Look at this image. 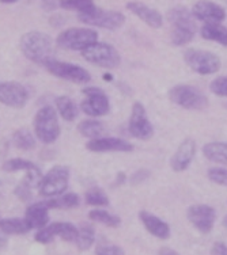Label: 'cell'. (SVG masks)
Instances as JSON below:
<instances>
[{
	"label": "cell",
	"instance_id": "cell-3",
	"mask_svg": "<svg viewBox=\"0 0 227 255\" xmlns=\"http://www.w3.org/2000/svg\"><path fill=\"white\" fill-rule=\"evenodd\" d=\"M78 18L84 25L95 26V27H102V29L108 30L120 29L125 22V16L120 11L102 10L97 5H94L84 12H79Z\"/></svg>",
	"mask_w": 227,
	"mask_h": 255
},
{
	"label": "cell",
	"instance_id": "cell-15",
	"mask_svg": "<svg viewBox=\"0 0 227 255\" xmlns=\"http://www.w3.org/2000/svg\"><path fill=\"white\" fill-rule=\"evenodd\" d=\"M86 148L91 152H131L134 145L127 140L119 137L91 138Z\"/></svg>",
	"mask_w": 227,
	"mask_h": 255
},
{
	"label": "cell",
	"instance_id": "cell-34",
	"mask_svg": "<svg viewBox=\"0 0 227 255\" xmlns=\"http://www.w3.org/2000/svg\"><path fill=\"white\" fill-rule=\"evenodd\" d=\"M57 236L65 242H75L78 238V228L71 223H57Z\"/></svg>",
	"mask_w": 227,
	"mask_h": 255
},
{
	"label": "cell",
	"instance_id": "cell-31",
	"mask_svg": "<svg viewBox=\"0 0 227 255\" xmlns=\"http://www.w3.org/2000/svg\"><path fill=\"white\" fill-rule=\"evenodd\" d=\"M94 0H59V7L69 11H78L84 12L94 7Z\"/></svg>",
	"mask_w": 227,
	"mask_h": 255
},
{
	"label": "cell",
	"instance_id": "cell-33",
	"mask_svg": "<svg viewBox=\"0 0 227 255\" xmlns=\"http://www.w3.org/2000/svg\"><path fill=\"white\" fill-rule=\"evenodd\" d=\"M56 236H57V223H53V224L45 226L44 228L38 230V232L35 234V241L42 245H48Z\"/></svg>",
	"mask_w": 227,
	"mask_h": 255
},
{
	"label": "cell",
	"instance_id": "cell-18",
	"mask_svg": "<svg viewBox=\"0 0 227 255\" xmlns=\"http://www.w3.org/2000/svg\"><path fill=\"white\" fill-rule=\"evenodd\" d=\"M127 8L153 29H159L162 26V15L159 14L157 10H154L151 7L142 3V1H129L127 4Z\"/></svg>",
	"mask_w": 227,
	"mask_h": 255
},
{
	"label": "cell",
	"instance_id": "cell-11",
	"mask_svg": "<svg viewBox=\"0 0 227 255\" xmlns=\"http://www.w3.org/2000/svg\"><path fill=\"white\" fill-rule=\"evenodd\" d=\"M129 133L136 138L140 140H148L153 137L154 128L153 124L150 123V120L146 113V109L140 102H135L131 112L128 124Z\"/></svg>",
	"mask_w": 227,
	"mask_h": 255
},
{
	"label": "cell",
	"instance_id": "cell-30",
	"mask_svg": "<svg viewBox=\"0 0 227 255\" xmlns=\"http://www.w3.org/2000/svg\"><path fill=\"white\" fill-rule=\"evenodd\" d=\"M84 200L89 205L93 206H106L109 205V197L105 194V191L99 187H94L86 191Z\"/></svg>",
	"mask_w": 227,
	"mask_h": 255
},
{
	"label": "cell",
	"instance_id": "cell-20",
	"mask_svg": "<svg viewBox=\"0 0 227 255\" xmlns=\"http://www.w3.org/2000/svg\"><path fill=\"white\" fill-rule=\"evenodd\" d=\"M168 19L172 23L173 29H187L196 31V22L192 11H189L187 7L177 5L172 10H169Z\"/></svg>",
	"mask_w": 227,
	"mask_h": 255
},
{
	"label": "cell",
	"instance_id": "cell-10",
	"mask_svg": "<svg viewBox=\"0 0 227 255\" xmlns=\"http://www.w3.org/2000/svg\"><path fill=\"white\" fill-rule=\"evenodd\" d=\"M83 94L86 95V99L80 103V109L83 110V113L91 117H101L109 113L110 102L104 90L95 86H89L83 89Z\"/></svg>",
	"mask_w": 227,
	"mask_h": 255
},
{
	"label": "cell",
	"instance_id": "cell-29",
	"mask_svg": "<svg viewBox=\"0 0 227 255\" xmlns=\"http://www.w3.org/2000/svg\"><path fill=\"white\" fill-rule=\"evenodd\" d=\"M89 217L90 220L97 221V223L112 227V228H116V227H119L121 224V219L119 216L112 215V213H109L108 211H104V209H93V211H90Z\"/></svg>",
	"mask_w": 227,
	"mask_h": 255
},
{
	"label": "cell",
	"instance_id": "cell-45",
	"mask_svg": "<svg viewBox=\"0 0 227 255\" xmlns=\"http://www.w3.org/2000/svg\"><path fill=\"white\" fill-rule=\"evenodd\" d=\"M1 3H7V4H11V3H15V1H18V0H0Z\"/></svg>",
	"mask_w": 227,
	"mask_h": 255
},
{
	"label": "cell",
	"instance_id": "cell-49",
	"mask_svg": "<svg viewBox=\"0 0 227 255\" xmlns=\"http://www.w3.org/2000/svg\"><path fill=\"white\" fill-rule=\"evenodd\" d=\"M0 220H1V219H0Z\"/></svg>",
	"mask_w": 227,
	"mask_h": 255
},
{
	"label": "cell",
	"instance_id": "cell-5",
	"mask_svg": "<svg viewBox=\"0 0 227 255\" xmlns=\"http://www.w3.org/2000/svg\"><path fill=\"white\" fill-rule=\"evenodd\" d=\"M169 98L177 106L187 110H202L207 108L208 99L196 87L189 84H177L169 90Z\"/></svg>",
	"mask_w": 227,
	"mask_h": 255
},
{
	"label": "cell",
	"instance_id": "cell-22",
	"mask_svg": "<svg viewBox=\"0 0 227 255\" xmlns=\"http://www.w3.org/2000/svg\"><path fill=\"white\" fill-rule=\"evenodd\" d=\"M202 37L208 41L227 46V27L221 23H206L202 27Z\"/></svg>",
	"mask_w": 227,
	"mask_h": 255
},
{
	"label": "cell",
	"instance_id": "cell-19",
	"mask_svg": "<svg viewBox=\"0 0 227 255\" xmlns=\"http://www.w3.org/2000/svg\"><path fill=\"white\" fill-rule=\"evenodd\" d=\"M49 208L46 206L45 201L35 202L26 209L25 220L30 230H41L44 228L49 221Z\"/></svg>",
	"mask_w": 227,
	"mask_h": 255
},
{
	"label": "cell",
	"instance_id": "cell-13",
	"mask_svg": "<svg viewBox=\"0 0 227 255\" xmlns=\"http://www.w3.org/2000/svg\"><path fill=\"white\" fill-rule=\"evenodd\" d=\"M29 99V91L18 82H0V103L8 108L20 109Z\"/></svg>",
	"mask_w": 227,
	"mask_h": 255
},
{
	"label": "cell",
	"instance_id": "cell-43",
	"mask_svg": "<svg viewBox=\"0 0 227 255\" xmlns=\"http://www.w3.org/2000/svg\"><path fill=\"white\" fill-rule=\"evenodd\" d=\"M7 245H8V239H7V236H5V234H0V253L4 250L5 247H7Z\"/></svg>",
	"mask_w": 227,
	"mask_h": 255
},
{
	"label": "cell",
	"instance_id": "cell-46",
	"mask_svg": "<svg viewBox=\"0 0 227 255\" xmlns=\"http://www.w3.org/2000/svg\"><path fill=\"white\" fill-rule=\"evenodd\" d=\"M104 79H105V80H112V79H113V78H112V75L105 74V75H104Z\"/></svg>",
	"mask_w": 227,
	"mask_h": 255
},
{
	"label": "cell",
	"instance_id": "cell-28",
	"mask_svg": "<svg viewBox=\"0 0 227 255\" xmlns=\"http://www.w3.org/2000/svg\"><path fill=\"white\" fill-rule=\"evenodd\" d=\"M12 142L16 148L23 149V151H29V149H33L35 147V137L29 129L22 128V129H18L14 132Z\"/></svg>",
	"mask_w": 227,
	"mask_h": 255
},
{
	"label": "cell",
	"instance_id": "cell-25",
	"mask_svg": "<svg viewBox=\"0 0 227 255\" xmlns=\"http://www.w3.org/2000/svg\"><path fill=\"white\" fill-rule=\"evenodd\" d=\"M0 231L5 235H23L29 232L30 227L25 219H1Z\"/></svg>",
	"mask_w": 227,
	"mask_h": 255
},
{
	"label": "cell",
	"instance_id": "cell-44",
	"mask_svg": "<svg viewBox=\"0 0 227 255\" xmlns=\"http://www.w3.org/2000/svg\"><path fill=\"white\" fill-rule=\"evenodd\" d=\"M125 181H127L125 174H124V172H120L119 175H117V179H116V185H123Z\"/></svg>",
	"mask_w": 227,
	"mask_h": 255
},
{
	"label": "cell",
	"instance_id": "cell-42",
	"mask_svg": "<svg viewBox=\"0 0 227 255\" xmlns=\"http://www.w3.org/2000/svg\"><path fill=\"white\" fill-rule=\"evenodd\" d=\"M158 255H180L176 250L173 249H170V247H162V249H159Z\"/></svg>",
	"mask_w": 227,
	"mask_h": 255
},
{
	"label": "cell",
	"instance_id": "cell-2",
	"mask_svg": "<svg viewBox=\"0 0 227 255\" xmlns=\"http://www.w3.org/2000/svg\"><path fill=\"white\" fill-rule=\"evenodd\" d=\"M34 132L37 138L44 144H52L59 138V118L52 106H44L37 112L34 117Z\"/></svg>",
	"mask_w": 227,
	"mask_h": 255
},
{
	"label": "cell",
	"instance_id": "cell-21",
	"mask_svg": "<svg viewBox=\"0 0 227 255\" xmlns=\"http://www.w3.org/2000/svg\"><path fill=\"white\" fill-rule=\"evenodd\" d=\"M203 153L211 162L227 166V142L213 141L203 147Z\"/></svg>",
	"mask_w": 227,
	"mask_h": 255
},
{
	"label": "cell",
	"instance_id": "cell-8",
	"mask_svg": "<svg viewBox=\"0 0 227 255\" xmlns=\"http://www.w3.org/2000/svg\"><path fill=\"white\" fill-rule=\"evenodd\" d=\"M187 64L199 75L217 74L221 69V59L217 54L202 49H188L184 54Z\"/></svg>",
	"mask_w": 227,
	"mask_h": 255
},
{
	"label": "cell",
	"instance_id": "cell-24",
	"mask_svg": "<svg viewBox=\"0 0 227 255\" xmlns=\"http://www.w3.org/2000/svg\"><path fill=\"white\" fill-rule=\"evenodd\" d=\"M54 103H56L59 114L65 121L71 123V121H75V118L78 117V113H79L78 106L69 97H57Z\"/></svg>",
	"mask_w": 227,
	"mask_h": 255
},
{
	"label": "cell",
	"instance_id": "cell-39",
	"mask_svg": "<svg viewBox=\"0 0 227 255\" xmlns=\"http://www.w3.org/2000/svg\"><path fill=\"white\" fill-rule=\"evenodd\" d=\"M15 196L18 197L19 200H22V201H29L30 198H31V187L22 181L18 186L15 187Z\"/></svg>",
	"mask_w": 227,
	"mask_h": 255
},
{
	"label": "cell",
	"instance_id": "cell-9",
	"mask_svg": "<svg viewBox=\"0 0 227 255\" xmlns=\"http://www.w3.org/2000/svg\"><path fill=\"white\" fill-rule=\"evenodd\" d=\"M44 67L49 74L53 76H57L60 79L64 80H69L74 83H89L91 80V76L84 68H82L80 65H75L71 63H63L59 60L49 59L48 61H45Z\"/></svg>",
	"mask_w": 227,
	"mask_h": 255
},
{
	"label": "cell",
	"instance_id": "cell-27",
	"mask_svg": "<svg viewBox=\"0 0 227 255\" xmlns=\"http://www.w3.org/2000/svg\"><path fill=\"white\" fill-rule=\"evenodd\" d=\"M78 130L82 136L91 140V138L101 137L105 132V127L98 120H84L78 125Z\"/></svg>",
	"mask_w": 227,
	"mask_h": 255
},
{
	"label": "cell",
	"instance_id": "cell-6",
	"mask_svg": "<svg viewBox=\"0 0 227 255\" xmlns=\"http://www.w3.org/2000/svg\"><path fill=\"white\" fill-rule=\"evenodd\" d=\"M82 56L86 61L106 69L116 68L121 63V57L114 46L106 42H98V41L82 50Z\"/></svg>",
	"mask_w": 227,
	"mask_h": 255
},
{
	"label": "cell",
	"instance_id": "cell-41",
	"mask_svg": "<svg viewBox=\"0 0 227 255\" xmlns=\"http://www.w3.org/2000/svg\"><path fill=\"white\" fill-rule=\"evenodd\" d=\"M213 255H227V246L223 243H215L213 247Z\"/></svg>",
	"mask_w": 227,
	"mask_h": 255
},
{
	"label": "cell",
	"instance_id": "cell-26",
	"mask_svg": "<svg viewBox=\"0 0 227 255\" xmlns=\"http://www.w3.org/2000/svg\"><path fill=\"white\" fill-rule=\"evenodd\" d=\"M95 242V230L91 224H86L83 223L82 226L78 228V238H76V246L80 251L90 250V247L94 245Z\"/></svg>",
	"mask_w": 227,
	"mask_h": 255
},
{
	"label": "cell",
	"instance_id": "cell-32",
	"mask_svg": "<svg viewBox=\"0 0 227 255\" xmlns=\"http://www.w3.org/2000/svg\"><path fill=\"white\" fill-rule=\"evenodd\" d=\"M34 163L20 159V157H14V159H8L3 163V171L5 172H16V171H27L30 167L33 166Z\"/></svg>",
	"mask_w": 227,
	"mask_h": 255
},
{
	"label": "cell",
	"instance_id": "cell-23",
	"mask_svg": "<svg viewBox=\"0 0 227 255\" xmlns=\"http://www.w3.org/2000/svg\"><path fill=\"white\" fill-rule=\"evenodd\" d=\"M45 204L49 209H72L79 206L80 198L75 193H63L60 196L53 197L52 200H46Z\"/></svg>",
	"mask_w": 227,
	"mask_h": 255
},
{
	"label": "cell",
	"instance_id": "cell-38",
	"mask_svg": "<svg viewBox=\"0 0 227 255\" xmlns=\"http://www.w3.org/2000/svg\"><path fill=\"white\" fill-rule=\"evenodd\" d=\"M95 255H125V253L120 246L104 243V245L97 246Z\"/></svg>",
	"mask_w": 227,
	"mask_h": 255
},
{
	"label": "cell",
	"instance_id": "cell-14",
	"mask_svg": "<svg viewBox=\"0 0 227 255\" xmlns=\"http://www.w3.org/2000/svg\"><path fill=\"white\" fill-rule=\"evenodd\" d=\"M193 16L206 23H221L226 19V11L222 5L211 0H200L192 8Z\"/></svg>",
	"mask_w": 227,
	"mask_h": 255
},
{
	"label": "cell",
	"instance_id": "cell-16",
	"mask_svg": "<svg viewBox=\"0 0 227 255\" xmlns=\"http://www.w3.org/2000/svg\"><path fill=\"white\" fill-rule=\"evenodd\" d=\"M196 155V142L191 137L185 138L180 147L177 148V151L172 156L170 160V167L173 168L176 172L185 171L188 167L191 166L193 157Z\"/></svg>",
	"mask_w": 227,
	"mask_h": 255
},
{
	"label": "cell",
	"instance_id": "cell-36",
	"mask_svg": "<svg viewBox=\"0 0 227 255\" xmlns=\"http://www.w3.org/2000/svg\"><path fill=\"white\" fill-rule=\"evenodd\" d=\"M208 179L221 186H227V168L222 167H213L207 172Z\"/></svg>",
	"mask_w": 227,
	"mask_h": 255
},
{
	"label": "cell",
	"instance_id": "cell-7",
	"mask_svg": "<svg viewBox=\"0 0 227 255\" xmlns=\"http://www.w3.org/2000/svg\"><path fill=\"white\" fill-rule=\"evenodd\" d=\"M69 168L67 166H53L42 178L40 194L44 197H56L63 194L68 189Z\"/></svg>",
	"mask_w": 227,
	"mask_h": 255
},
{
	"label": "cell",
	"instance_id": "cell-12",
	"mask_svg": "<svg viewBox=\"0 0 227 255\" xmlns=\"http://www.w3.org/2000/svg\"><path fill=\"white\" fill-rule=\"evenodd\" d=\"M188 220L199 232L202 234H210L214 228L215 220H217V212L213 206L198 204L192 205L187 212Z\"/></svg>",
	"mask_w": 227,
	"mask_h": 255
},
{
	"label": "cell",
	"instance_id": "cell-47",
	"mask_svg": "<svg viewBox=\"0 0 227 255\" xmlns=\"http://www.w3.org/2000/svg\"><path fill=\"white\" fill-rule=\"evenodd\" d=\"M222 224H223V226H225V227H226V228H227V216H225V217H223V221H222Z\"/></svg>",
	"mask_w": 227,
	"mask_h": 255
},
{
	"label": "cell",
	"instance_id": "cell-17",
	"mask_svg": "<svg viewBox=\"0 0 227 255\" xmlns=\"http://www.w3.org/2000/svg\"><path fill=\"white\" fill-rule=\"evenodd\" d=\"M139 219L143 223L144 228L153 236L158 238V239H162V241L170 238V234H172L170 227H169L166 221H163L158 216H155V215L147 211H142L139 212Z\"/></svg>",
	"mask_w": 227,
	"mask_h": 255
},
{
	"label": "cell",
	"instance_id": "cell-37",
	"mask_svg": "<svg viewBox=\"0 0 227 255\" xmlns=\"http://www.w3.org/2000/svg\"><path fill=\"white\" fill-rule=\"evenodd\" d=\"M210 90L218 97L227 98V76H219L213 80V83L210 84Z\"/></svg>",
	"mask_w": 227,
	"mask_h": 255
},
{
	"label": "cell",
	"instance_id": "cell-48",
	"mask_svg": "<svg viewBox=\"0 0 227 255\" xmlns=\"http://www.w3.org/2000/svg\"><path fill=\"white\" fill-rule=\"evenodd\" d=\"M45 1H46V0H45Z\"/></svg>",
	"mask_w": 227,
	"mask_h": 255
},
{
	"label": "cell",
	"instance_id": "cell-1",
	"mask_svg": "<svg viewBox=\"0 0 227 255\" xmlns=\"http://www.w3.org/2000/svg\"><path fill=\"white\" fill-rule=\"evenodd\" d=\"M19 46L26 59L33 63L44 64L52 59V38L42 31H29L20 37Z\"/></svg>",
	"mask_w": 227,
	"mask_h": 255
},
{
	"label": "cell",
	"instance_id": "cell-4",
	"mask_svg": "<svg viewBox=\"0 0 227 255\" xmlns=\"http://www.w3.org/2000/svg\"><path fill=\"white\" fill-rule=\"evenodd\" d=\"M98 41V33L93 29L86 27H71L61 31L57 35L56 42L60 48L68 50H84L90 45Z\"/></svg>",
	"mask_w": 227,
	"mask_h": 255
},
{
	"label": "cell",
	"instance_id": "cell-40",
	"mask_svg": "<svg viewBox=\"0 0 227 255\" xmlns=\"http://www.w3.org/2000/svg\"><path fill=\"white\" fill-rule=\"evenodd\" d=\"M151 175V172L146 170V168H142V170H138L136 172L132 174V177L129 178V182L132 183V185H139V183H142V182L147 181L148 178Z\"/></svg>",
	"mask_w": 227,
	"mask_h": 255
},
{
	"label": "cell",
	"instance_id": "cell-35",
	"mask_svg": "<svg viewBox=\"0 0 227 255\" xmlns=\"http://www.w3.org/2000/svg\"><path fill=\"white\" fill-rule=\"evenodd\" d=\"M42 178H44V175H42V172L40 171V168L35 166V164H33V166L30 167L29 170L26 171V177L25 179H23V182H25L26 185H29L31 189H35V187H40L41 182H42Z\"/></svg>",
	"mask_w": 227,
	"mask_h": 255
}]
</instances>
